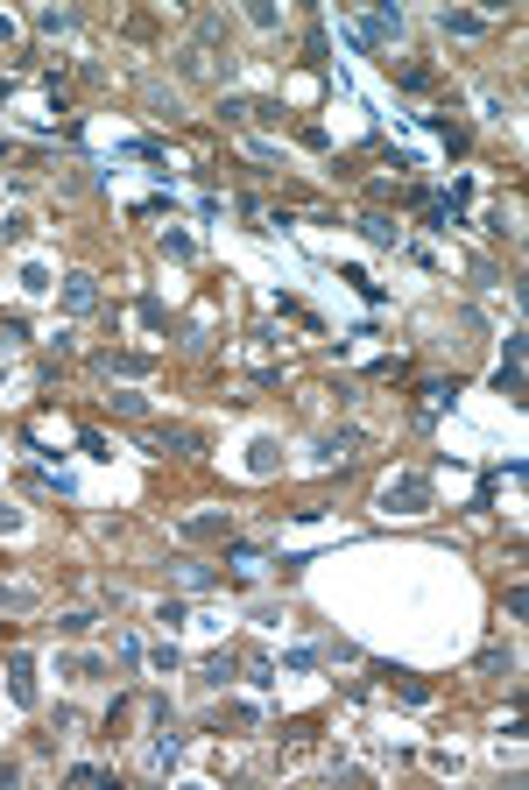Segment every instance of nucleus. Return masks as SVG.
I'll use <instances>...</instances> for the list:
<instances>
[{"instance_id":"nucleus-4","label":"nucleus","mask_w":529,"mask_h":790,"mask_svg":"<svg viewBox=\"0 0 529 790\" xmlns=\"http://www.w3.org/2000/svg\"><path fill=\"white\" fill-rule=\"evenodd\" d=\"M184 536H226V515H191Z\"/></svg>"},{"instance_id":"nucleus-5","label":"nucleus","mask_w":529,"mask_h":790,"mask_svg":"<svg viewBox=\"0 0 529 790\" xmlns=\"http://www.w3.org/2000/svg\"><path fill=\"white\" fill-rule=\"evenodd\" d=\"M480 670H494V678H502V670H515V657H508L502 642H494V650H480Z\"/></svg>"},{"instance_id":"nucleus-2","label":"nucleus","mask_w":529,"mask_h":790,"mask_svg":"<svg viewBox=\"0 0 529 790\" xmlns=\"http://www.w3.org/2000/svg\"><path fill=\"white\" fill-rule=\"evenodd\" d=\"M64 304H71V311H92V304H99V283H92V275H64Z\"/></svg>"},{"instance_id":"nucleus-3","label":"nucleus","mask_w":529,"mask_h":790,"mask_svg":"<svg viewBox=\"0 0 529 790\" xmlns=\"http://www.w3.org/2000/svg\"><path fill=\"white\" fill-rule=\"evenodd\" d=\"M353 445H360L353 431H339V438H325V445H317V466H332V459H353Z\"/></svg>"},{"instance_id":"nucleus-1","label":"nucleus","mask_w":529,"mask_h":790,"mask_svg":"<svg viewBox=\"0 0 529 790\" xmlns=\"http://www.w3.org/2000/svg\"><path fill=\"white\" fill-rule=\"evenodd\" d=\"M430 501H438V487H430L423 473H396L389 487H381V508H389V515H423Z\"/></svg>"}]
</instances>
